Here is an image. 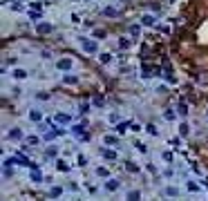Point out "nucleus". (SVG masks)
I'll use <instances>...</instances> for the list:
<instances>
[{
	"instance_id": "1",
	"label": "nucleus",
	"mask_w": 208,
	"mask_h": 201,
	"mask_svg": "<svg viewBox=\"0 0 208 201\" xmlns=\"http://www.w3.org/2000/svg\"><path fill=\"white\" fill-rule=\"evenodd\" d=\"M85 49H87V51H94V49H96V45H94V43H90V40H87V43H85Z\"/></svg>"
},
{
	"instance_id": "4",
	"label": "nucleus",
	"mask_w": 208,
	"mask_h": 201,
	"mask_svg": "<svg viewBox=\"0 0 208 201\" xmlns=\"http://www.w3.org/2000/svg\"><path fill=\"white\" fill-rule=\"evenodd\" d=\"M117 186H119L117 181H110V183H107V190H114V188H117Z\"/></svg>"
},
{
	"instance_id": "3",
	"label": "nucleus",
	"mask_w": 208,
	"mask_h": 201,
	"mask_svg": "<svg viewBox=\"0 0 208 201\" xmlns=\"http://www.w3.org/2000/svg\"><path fill=\"white\" fill-rule=\"evenodd\" d=\"M56 119L61 121V123H67V121H70V119H67V116H65V114H58V116H56Z\"/></svg>"
},
{
	"instance_id": "2",
	"label": "nucleus",
	"mask_w": 208,
	"mask_h": 201,
	"mask_svg": "<svg viewBox=\"0 0 208 201\" xmlns=\"http://www.w3.org/2000/svg\"><path fill=\"white\" fill-rule=\"evenodd\" d=\"M58 67H61V69H67V67H70V60H61V63H58Z\"/></svg>"
}]
</instances>
